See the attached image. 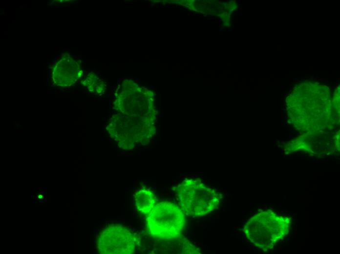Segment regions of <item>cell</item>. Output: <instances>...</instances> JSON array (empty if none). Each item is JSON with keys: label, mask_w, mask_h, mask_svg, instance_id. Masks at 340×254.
<instances>
[{"label": "cell", "mask_w": 340, "mask_h": 254, "mask_svg": "<svg viewBox=\"0 0 340 254\" xmlns=\"http://www.w3.org/2000/svg\"><path fill=\"white\" fill-rule=\"evenodd\" d=\"M290 221L270 210L257 213L246 223L244 232L249 241L255 247L267 251L288 234Z\"/></svg>", "instance_id": "cell-1"}, {"label": "cell", "mask_w": 340, "mask_h": 254, "mask_svg": "<svg viewBox=\"0 0 340 254\" xmlns=\"http://www.w3.org/2000/svg\"><path fill=\"white\" fill-rule=\"evenodd\" d=\"M175 192L179 207L189 215L204 216L220 206L219 192L200 180H185L177 186Z\"/></svg>", "instance_id": "cell-2"}, {"label": "cell", "mask_w": 340, "mask_h": 254, "mask_svg": "<svg viewBox=\"0 0 340 254\" xmlns=\"http://www.w3.org/2000/svg\"><path fill=\"white\" fill-rule=\"evenodd\" d=\"M146 223L149 235L162 240L181 237L186 226L183 211L180 207L168 201L156 203L147 215Z\"/></svg>", "instance_id": "cell-3"}, {"label": "cell", "mask_w": 340, "mask_h": 254, "mask_svg": "<svg viewBox=\"0 0 340 254\" xmlns=\"http://www.w3.org/2000/svg\"><path fill=\"white\" fill-rule=\"evenodd\" d=\"M135 246V235L120 224H112L106 228L98 241V249L102 254H131Z\"/></svg>", "instance_id": "cell-4"}, {"label": "cell", "mask_w": 340, "mask_h": 254, "mask_svg": "<svg viewBox=\"0 0 340 254\" xmlns=\"http://www.w3.org/2000/svg\"><path fill=\"white\" fill-rule=\"evenodd\" d=\"M135 204L137 210L143 214L147 215L156 204L153 193L148 190H140L134 196Z\"/></svg>", "instance_id": "cell-5"}]
</instances>
